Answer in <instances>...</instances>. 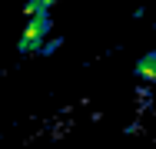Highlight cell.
<instances>
[{
    "label": "cell",
    "mask_w": 156,
    "mask_h": 149,
    "mask_svg": "<svg viewBox=\"0 0 156 149\" xmlns=\"http://www.w3.org/2000/svg\"><path fill=\"white\" fill-rule=\"evenodd\" d=\"M50 30H53V17H50V13L27 17V27H23L20 40H17V53H20V57H30V53H37V57H40L43 43L50 40Z\"/></svg>",
    "instance_id": "cell-1"
},
{
    "label": "cell",
    "mask_w": 156,
    "mask_h": 149,
    "mask_svg": "<svg viewBox=\"0 0 156 149\" xmlns=\"http://www.w3.org/2000/svg\"><path fill=\"white\" fill-rule=\"evenodd\" d=\"M133 73H136V80H143V83H156V50H146L143 57L136 60Z\"/></svg>",
    "instance_id": "cell-2"
},
{
    "label": "cell",
    "mask_w": 156,
    "mask_h": 149,
    "mask_svg": "<svg viewBox=\"0 0 156 149\" xmlns=\"http://www.w3.org/2000/svg\"><path fill=\"white\" fill-rule=\"evenodd\" d=\"M53 3H57V0H27V3H23V13H27V17L50 13V10H53Z\"/></svg>",
    "instance_id": "cell-3"
},
{
    "label": "cell",
    "mask_w": 156,
    "mask_h": 149,
    "mask_svg": "<svg viewBox=\"0 0 156 149\" xmlns=\"http://www.w3.org/2000/svg\"><path fill=\"white\" fill-rule=\"evenodd\" d=\"M60 47H63V40H47V43H43V50H40V57H53Z\"/></svg>",
    "instance_id": "cell-4"
},
{
    "label": "cell",
    "mask_w": 156,
    "mask_h": 149,
    "mask_svg": "<svg viewBox=\"0 0 156 149\" xmlns=\"http://www.w3.org/2000/svg\"><path fill=\"white\" fill-rule=\"evenodd\" d=\"M153 33H156V23H153Z\"/></svg>",
    "instance_id": "cell-5"
}]
</instances>
